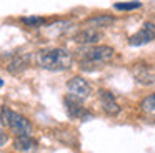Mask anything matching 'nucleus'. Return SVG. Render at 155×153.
Listing matches in <instances>:
<instances>
[{
  "instance_id": "f257e3e1",
  "label": "nucleus",
  "mask_w": 155,
  "mask_h": 153,
  "mask_svg": "<svg viewBox=\"0 0 155 153\" xmlns=\"http://www.w3.org/2000/svg\"><path fill=\"white\" fill-rule=\"evenodd\" d=\"M74 57L68 50L54 47V48H42L35 53V63L45 70L52 72H62L72 67Z\"/></svg>"
},
{
  "instance_id": "f03ea898",
  "label": "nucleus",
  "mask_w": 155,
  "mask_h": 153,
  "mask_svg": "<svg viewBox=\"0 0 155 153\" xmlns=\"http://www.w3.org/2000/svg\"><path fill=\"white\" fill-rule=\"evenodd\" d=\"M80 65L84 70H92L105 65L114 58V48L108 45H88L87 48L80 50Z\"/></svg>"
},
{
  "instance_id": "7ed1b4c3",
  "label": "nucleus",
  "mask_w": 155,
  "mask_h": 153,
  "mask_svg": "<svg viewBox=\"0 0 155 153\" xmlns=\"http://www.w3.org/2000/svg\"><path fill=\"white\" fill-rule=\"evenodd\" d=\"M0 115H2L4 123L14 133H17V136L18 135H30V133H32V123L28 122L24 115H20V113H17V112H14V110L7 108V106L2 108V113H0Z\"/></svg>"
},
{
  "instance_id": "20e7f679",
  "label": "nucleus",
  "mask_w": 155,
  "mask_h": 153,
  "mask_svg": "<svg viewBox=\"0 0 155 153\" xmlns=\"http://www.w3.org/2000/svg\"><path fill=\"white\" fill-rule=\"evenodd\" d=\"M152 40H155V23L153 22H145L143 25H142V28L128 38V45L142 47V45L150 43Z\"/></svg>"
},
{
  "instance_id": "39448f33",
  "label": "nucleus",
  "mask_w": 155,
  "mask_h": 153,
  "mask_svg": "<svg viewBox=\"0 0 155 153\" xmlns=\"http://www.w3.org/2000/svg\"><path fill=\"white\" fill-rule=\"evenodd\" d=\"M67 88H68V93H70V95L77 96V98H82V100L87 98L92 92L90 83L85 78H82V76H72L67 83Z\"/></svg>"
},
{
  "instance_id": "423d86ee",
  "label": "nucleus",
  "mask_w": 155,
  "mask_h": 153,
  "mask_svg": "<svg viewBox=\"0 0 155 153\" xmlns=\"http://www.w3.org/2000/svg\"><path fill=\"white\" fill-rule=\"evenodd\" d=\"M98 98H100L102 108H104V112L107 113V115L115 116V115L120 113V105H118V102L115 100V96L112 92H108V90H100V92H98Z\"/></svg>"
},
{
  "instance_id": "0eeeda50",
  "label": "nucleus",
  "mask_w": 155,
  "mask_h": 153,
  "mask_svg": "<svg viewBox=\"0 0 155 153\" xmlns=\"http://www.w3.org/2000/svg\"><path fill=\"white\" fill-rule=\"evenodd\" d=\"M134 76L142 85H152V83H155V68L150 65L138 63L134 67Z\"/></svg>"
},
{
  "instance_id": "6e6552de",
  "label": "nucleus",
  "mask_w": 155,
  "mask_h": 153,
  "mask_svg": "<svg viewBox=\"0 0 155 153\" xmlns=\"http://www.w3.org/2000/svg\"><path fill=\"white\" fill-rule=\"evenodd\" d=\"M100 38H102V32H98V28H92V27L82 30L75 35V42L82 43V45H94Z\"/></svg>"
},
{
  "instance_id": "1a4fd4ad",
  "label": "nucleus",
  "mask_w": 155,
  "mask_h": 153,
  "mask_svg": "<svg viewBox=\"0 0 155 153\" xmlns=\"http://www.w3.org/2000/svg\"><path fill=\"white\" fill-rule=\"evenodd\" d=\"M65 108H67L70 116H82L85 112L84 106H82V98H77V96L70 95V93L65 96Z\"/></svg>"
},
{
  "instance_id": "9d476101",
  "label": "nucleus",
  "mask_w": 155,
  "mask_h": 153,
  "mask_svg": "<svg viewBox=\"0 0 155 153\" xmlns=\"http://www.w3.org/2000/svg\"><path fill=\"white\" fill-rule=\"evenodd\" d=\"M28 63V55H20V53H17V55L10 57V60H8L7 63V70L10 73H17L20 72V70H24L25 67H27Z\"/></svg>"
},
{
  "instance_id": "9b49d317",
  "label": "nucleus",
  "mask_w": 155,
  "mask_h": 153,
  "mask_svg": "<svg viewBox=\"0 0 155 153\" xmlns=\"http://www.w3.org/2000/svg\"><path fill=\"white\" fill-rule=\"evenodd\" d=\"M115 22V17L112 15H94L90 18H87V25L92 27V28H104V27H108Z\"/></svg>"
},
{
  "instance_id": "f8f14e48",
  "label": "nucleus",
  "mask_w": 155,
  "mask_h": 153,
  "mask_svg": "<svg viewBox=\"0 0 155 153\" xmlns=\"http://www.w3.org/2000/svg\"><path fill=\"white\" fill-rule=\"evenodd\" d=\"M14 145L18 151H30L37 146V140H34L30 135H18L15 138Z\"/></svg>"
},
{
  "instance_id": "ddd939ff",
  "label": "nucleus",
  "mask_w": 155,
  "mask_h": 153,
  "mask_svg": "<svg viewBox=\"0 0 155 153\" xmlns=\"http://www.w3.org/2000/svg\"><path fill=\"white\" fill-rule=\"evenodd\" d=\"M140 106H142V112H143L145 115L153 116V118H155V93H153V95L145 96V98L142 100Z\"/></svg>"
},
{
  "instance_id": "4468645a",
  "label": "nucleus",
  "mask_w": 155,
  "mask_h": 153,
  "mask_svg": "<svg viewBox=\"0 0 155 153\" xmlns=\"http://www.w3.org/2000/svg\"><path fill=\"white\" fill-rule=\"evenodd\" d=\"M45 22H47V18H45V17H38V15L24 17V18H22V23H24V25H27V27H30V28L42 27V25H45Z\"/></svg>"
},
{
  "instance_id": "2eb2a0df",
  "label": "nucleus",
  "mask_w": 155,
  "mask_h": 153,
  "mask_svg": "<svg viewBox=\"0 0 155 153\" xmlns=\"http://www.w3.org/2000/svg\"><path fill=\"white\" fill-rule=\"evenodd\" d=\"M114 7L117 10H135V8H140L142 3L140 2H124V3H115Z\"/></svg>"
},
{
  "instance_id": "dca6fc26",
  "label": "nucleus",
  "mask_w": 155,
  "mask_h": 153,
  "mask_svg": "<svg viewBox=\"0 0 155 153\" xmlns=\"http://www.w3.org/2000/svg\"><path fill=\"white\" fill-rule=\"evenodd\" d=\"M4 138V132H2V130H0V140Z\"/></svg>"
},
{
  "instance_id": "f3484780",
  "label": "nucleus",
  "mask_w": 155,
  "mask_h": 153,
  "mask_svg": "<svg viewBox=\"0 0 155 153\" xmlns=\"http://www.w3.org/2000/svg\"><path fill=\"white\" fill-rule=\"evenodd\" d=\"M2 85H4V80H2V78H0V86H2Z\"/></svg>"
}]
</instances>
